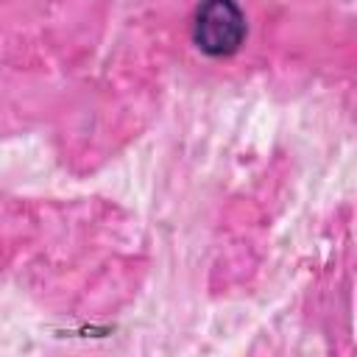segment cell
I'll return each mask as SVG.
<instances>
[{"instance_id":"cell-1","label":"cell","mask_w":357,"mask_h":357,"mask_svg":"<svg viewBox=\"0 0 357 357\" xmlns=\"http://www.w3.org/2000/svg\"><path fill=\"white\" fill-rule=\"evenodd\" d=\"M248 36L245 11L237 0H201L192 17V45L209 59L234 56Z\"/></svg>"}]
</instances>
